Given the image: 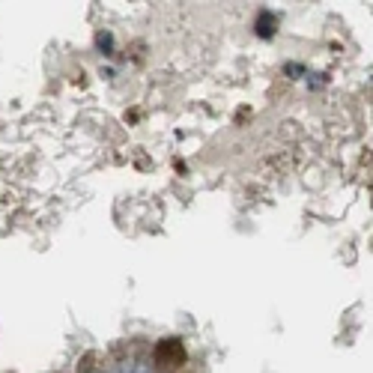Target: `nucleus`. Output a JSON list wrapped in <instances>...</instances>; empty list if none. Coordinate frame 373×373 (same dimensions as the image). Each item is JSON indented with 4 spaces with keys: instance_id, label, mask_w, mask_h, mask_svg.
<instances>
[{
    "instance_id": "f03ea898",
    "label": "nucleus",
    "mask_w": 373,
    "mask_h": 373,
    "mask_svg": "<svg viewBox=\"0 0 373 373\" xmlns=\"http://www.w3.org/2000/svg\"><path fill=\"white\" fill-rule=\"evenodd\" d=\"M132 373H153V370H149V365H146V362H138V365L132 367Z\"/></svg>"
},
{
    "instance_id": "7ed1b4c3",
    "label": "nucleus",
    "mask_w": 373,
    "mask_h": 373,
    "mask_svg": "<svg viewBox=\"0 0 373 373\" xmlns=\"http://www.w3.org/2000/svg\"><path fill=\"white\" fill-rule=\"evenodd\" d=\"M87 373H105V370H87Z\"/></svg>"
},
{
    "instance_id": "f257e3e1",
    "label": "nucleus",
    "mask_w": 373,
    "mask_h": 373,
    "mask_svg": "<svg viewBox=\"0 0 373 373\" xmlns=\"http://www.w3.org/2000/svg\"><path fill=\"white\" fill-rule=\"evenodd\" d=\"M257 33H260V36H272V33H275V18H272L269 12H263V15H260V21H257Z\"/></svg>"
}]
</instances>
